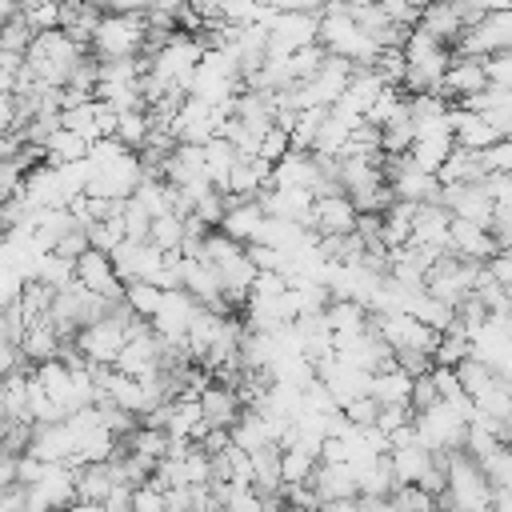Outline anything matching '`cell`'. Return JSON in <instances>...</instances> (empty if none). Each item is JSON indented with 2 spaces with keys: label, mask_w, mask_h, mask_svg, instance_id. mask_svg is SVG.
I'll return each mask as SVG.
<instances>
[{
  "label": "cell",
  "mask_w": 512,
  "mask_h": 512,
  "mask_svg": "<svg viewBox=\"0 0 512 512\" xmlns=\"http://www.w3.org/2000/svg\"><path fill=\"white\" fill-rule=\"evenodd\" d=\"M76 504V468L44 464L32 484H24V512H64Z\"/></svg>",
  "instance_id": "cell-4"
},
{
  "label": "cell",
  "mask_w": 512,
  "mask_h": 512,
  "mask_svg": "<svg viewBox=\"0 0 512 512\" xmlns=\"http://www.w3.org/2000/svg\"><path fill=\"white\" fill-rule=\"evenodd\" d=\"M200 156H204V176H208V184H212L216 192H224V188H228V172H232V164H236V148H232L224 136H212V140L200 144Z\"/></svg>",
  "instance_id": "cell-24"
},
{
  "label": "cell",
  "mask_w": 512,
  "mask_h": 512,
  "mask_svg": "<svg viewBox=\"0 0 512 512\" xmlns=\"http://www.w3.org/2000/svg\"><path fill=\"white\" fill-rule=\"evenodd\" d=\"M464 428H468V420H464L452 404H444V400H436V404L412 412V432H416V440H420L432 456L460 452V444H464Z\"/></svg>",
  "instance_id": "cell-3"
},
{
  "label": "cell",
  "mask_w": 512,
  "mask_h": 512,
  "mask_svg": "<svg viewBox=\"0 0 512 512\" xmlns=\"http://www.w3.org/2000/svg\"><path fill=\"white\" fill-rule=\"evenodd\" d=\"M312 468H316V456H312L308 448H300V444H280V488H288V484H308Z\"/></svg>",
  "instance_id": "cell-28"
},
{
  "label": "cell",
  "mask_w": 512,
  "mask_h": 512,
  "mask_svg": "<svg viewBox=\"0 0 512 512\" xmlns=\"http://www.w3.org/2000/svg\"><path fill=\"white\" fill-rule=\"evenodd\" d=\"M312 372H316V380L324 384V392L336 400V408H344V404L356 400V396H368V376H372V372H360V368H352V364H340L336 356L320 360Z\"/></svg>",
  "instance_id": "cell-13"
},
{
  "label": "cell",
  "mask_w": 512,
  "mask_h": 512,
  "mask_svg": "<svg viewBox=\"0 0 512 512\" xmlns=\"http://www.w3.org/2000/svg\"><path fill=\"white\" fill-rule=\"evenodd\" d=\"M284 512H304V508H288V504H284Z\"/></svg>",
  "instance_id": "cell-49"
},
{
  "label": "cell",
  "mask_w": 512,
  "mask_h": 512,
  "mask_svg": "<svg viewBox=\"0 0 512 512\" xmlns=\"http://www.w3.org/2000/svg\"><path fill=\"white\" fill-rule=\"evenodd\" d=\"M32 28H28V20L16 12V16H8L4 24H0V52H12V56H24L28 52V44H32Z\"/></svg>",
  "instance_id": "cell-35"
},
{
  "label": "cell",
  "mask_w": 512,
  "mask_h": 512,
  "mask_svg": "<svg viewBox=\"0 0 512 512\" xmlns=\"http://www.w3.org/2000/svg\"><path fill=\"white\" fill-rule=\"evenodd\" d=\"M196 404H200V420H204L208 428H228V424L240 416V396H236L232 384L208 380V388L196 396Z\"/></svg>",
  "instance_id": "cell-18"
},
{
  "label": "cell",
  "mask_w": 512,
  "mask_h": 512,
  "mask_svg": "<svg viewBox=\"0 0 512 512\" xmlns=\"http://www.w3.org/2000/svg\"><path fill=\"white\" fill-rule=\"evenodd\" d=\"M448 220L452 212L436 200H420L416 212H412V232H408V244L412 248H424L428 256H444L448 252Z\"/></svg>",
  "instance_id": "cell-10"
},
{
  "label": "cell",
  "mask_w": 512,
  "mask_h": 512,
  "mask_svg": "<svg viewBox=\"0 0 512 512\" xmlns=\"http://www.w3.org/2000/svg\"><path fill=\"white\" fill-rule=\"evenodd\" d=\"M84 152H88V136H80V132H72V128H52L48 136H44V144H40V156L48 160V164H68V160H84Z\"/></svg>",
  "instance_id": "cell-25"
},
{
  "label": "cell",
  "mask_w": 512,
  "mask_h": 512,
  "mask_svg": "<svg viewBox=\"0 0 512 512\" xmlns=\"http://www.w3.org/2000/svg\"><path fill=\"white\" fill-rule=\"evenodd\" d=\"M288 148H292V144H288V132L272 124V128L260 136V144H256V156H260V160H268V164H276V160H280Z\"/></svg>",
  "instance_id": "cell-41"
},
{
  "label": "cell",
  "mask_w": 512,
  "mask_h": 512,
  "mask_svg": "<svg viewBox=\"0 0 512 512\" xmlns=\"http://www.w3.org/2000/svg\"><path fill=\"white\" fill-rule=\"evenodd\" d=\"M384 456H388V472H392V484H396V488L416 484V480L428 472V464H432V452H428L420 440H408V444H400V448H388Z\"/></svg>",
  "instance_id": "cell-20"
},
{
  "label": "cell",
  "mask_w": 512,
  "mask_h": 512,
  "mask_svg": "<svg viewBox=\"0 0 512 512\" xmlns=\"http://www.w3.org/2000/svg\"><path fill=\"white\" fill-rule=\"evenodd\" d=\"M480 88H484L480 56H460V52H452V60H448V68H444V76H440V96H444L448 104H456V100H464V96H472V92H480Z\"/></svg>",
  "instance_id": "cell-16"
},
{
  "label": "cell",
  "mask_w": 512,
  "mask_h": 512,
  "mask_svg": "<svg viewBox=\"0 0 512 512\" xmlns=\"http://www.w3.org/2000/svg\"><path fill=\"white\" fill-rule=\"evenodd\" d=\"M492 252H496V240L488 236L484 224H472V220H460V216L448 220V256L468 260V264H484Z\"/></svg>",
  "instance_id": "cell-15"
},
{
  "label": "cell",
  "mask_w": 512,
  "mask_h": 512,
  "mask_svg": "<svg viewBox=\"0 0 512 512\" xmlns=\"http://www.w3.org/2000/svg\"><path fill=\"white\" fill-rule=\"evenodd\" d=\"M112 484H124V480H116L112 460H104V464H80L76 468V500H104L112 492Z\"/></svg>",
  "instance_id": "cell-27"
},
{
  "label": "cell",
  "mask_w": 512,
  "mask_h": 512,
  "mask_svg": "<svg viewBox=\"0 0 512 512\" xmlns=\"http://www.w3.org/2000/svg\"><path fill=\"white\" fill-rule=\"evenodd\" d=\"M476 160H480V172H484V176H488V172H512V140L504 136V140L480 148Z\"/></svg>",
  "instance_id": "cell-37"
},
{
  "label": "cell",
  "mask_w": 512,
  "mask_h": 512,
  "mask_svg": "<svg viewBox=\"0 0 512 512\" xmlns=\"http://www.w3.org/2000/svg\"><path fill=\"white\" fill-rule=\"evenodd\" d=\"M144 36H148V20L144 12H100L88 52L96 60H120V56H140L144 52Z\"/></svg>",
  "instance_id": "cell-2"
},
{
  "label": "cell",
  "mask_w": 512,
  "mask_h": 512,
  "mask_svg": "<svg viewBox=\"0 0 512 512\" xmlns=\"http://www.w3.org/2000/svg\"><path fill=\"white\" fill-rule=\"evenodd\" d=\"M452 8H456V16H460L464 24H472V20L488 16V12H508L512 0H452Z\"/></svg>",
  "instance_id": "cell-39"
},
{
  "label": "cell",
  "mask_w": 512,
  "mask_h": 512,
  "mask_svg": "<svg viewBox=\"0 0 512 512\" xmlns=\"http://www.w3.org/2000/svg\"><path fill=\"white\" fill-rule=\"evenodd\" d=\"M308 228L316 236H344L356 228V208L344 192H324V196H312V208H308Z\"/></svg>",
  "instance_id": "cell-12"
},
{
  "label": "cell",
  "mask_w": 512,
  "mask_h": 512,
  "mask_svg": "<svg viewBox=\"0 0 512 512\" xmlns=\"http://www.w3.org/2000/svg\"><path fill=\"white\" fill-rule=\"evenodd\" d=\"M376 408H380V404H376L372 396H356V400H348V404L340 408V416H344L348 424H372V420H376Z\"/></svg>",
  "instance_id": "cell-43"
},
{
  "label": "cell",
  "mask_w": 512,
  "mask_h": 512,
  "mask_svg": "<svg viewBox=\"0 0 512 512\" xmlns=\"http://www.w3.org/2000/svg\"><path fill=\"white\" fill-rule=\"evenodd\" d=\"M256 204L264 208V216L292 220V224H304V228H308L312 192H304V188H260V192H256Z\"/></svg>",
  "instance_id": "cell-17"
},
{
  "label": "cell",
  "mask_w": 512,
  "mask_h": 512,
  "mask_svg": "<svg viewBox=\"0 0 512 512\" xmlns=\"http://www.w3.org/2000/svg\"><path fill=\"white\" fill-rule=\"evenodd\" d=\"M88 56L84 44H76L68 32L60 28H48V32H36L28 52H24V68L32 72L36 84H48V88H64L68 76L76 72V64Z\"/></svg>",
  "instance_id": "cell-1"
},
{
  "label": "cell",
  "mask_w": 512,
  "mask_h": 512,
  "mask_svg": "<svg viewBox=\"0 0 512 512\" xmlns=\"http://www.w3.org/2000/svg\"><path fill=\"white\" fill-rule=\"evenodd\" d=\"M64 512H68V508H64Z\"/></svg>",
  "instance_id": "cell-51"
},
{
  "label": "cell",
  "mask_w": 512,
  "mask_h": 512,
  "mask_svg": "<svg viewBox=\"0 0 512 512\" xmlns=\"http://www.w3.org/2000/svg\"><path fill=\"white\" fill-rule=\"evenodd\" d=\"M88 168H92V164H88ZM140 176H144L140 156H136V152H120L116 160H108V164L92 168V176H88V188H84V192H92V196H108V200H128V196H132V188L140 184Z\"/></svg>",
  "instance_id": "cell-7"
},
{
  "label": "cell",
  "mask_w": 512,
  "mask_h": 512,
  "mask_svg": "<svg viewBox=\"0 0 512 512\" xmlns=\"http://www.w3.org/2000/svg\"><path fill=\"white\" fill-rule=\"evenodd\" d=\"M396 484H392V472H388V456H376L372 464L356 468V496H388Z\"/></svg>",
  "instance_id": "cell-31"
},
{
  "label": "cell",
  "mask_w": 512,
  "mask_h": 512,
  "mask_svg": "<svg viewBox=\"0 0 512 512\" xmlns=\"http://www.w3.org/2000/svg\"><path fill=\"white\" fill-rule=\"evenodd\" d=\"M192 312H196V300L184 288H164L160 308L148 316V328H152V336L160 344H184V332H188Z\"/></svg>",
  "instance_id": "cell-8"
},
{
  "label": "cell",
  "mask_w": 512,
  "mask_h": 512,
  "mask_svg": "<svg viewBox=\"0 0 512 512\" xmlns=\"http://www.w3.org/2000/svg\"><path fill=\"white\" fill-rule=\"evenodd\" d=\"M260 220H264V208H260L256 200H232V196H228V208H224V216H220L216 228H220L224 236H232L236 244H248V240L256 236Z\"/></svg>",
  "instance_id": "cell-22"
},
{
  "label": "cell",
  "mask_w": 512,
  "mask_h": 512,
  "mask_svg": "<svg viewBox=\"0 0 512 512\" xmlns=\"http://www.w3.org/2000/svg\"><path fill=\"white\" fill-rule=\"evenodd\" d=\"M468 356L480 360L484 368H492L496 376H508V368H512V332H508V316L488 312V320L468 336Z\"/></svg>",
  "instance_id": "cell-5"
},
{
  "label": "cell",
  "mask_w": 512,
  "mask_h": 512,
  "mask_svg": "<svg viewBox=\"0 0 512 512\" xmlns=\"http://www.w3.org/2000/svg\"><path fill=\"white\" fill-rule=\"evenodd\" d=\"M480 68H484V84H492V88H512V52L480 56Z\"/></svg>",
  "instance_id": "cell-36"
},
{
  "label": "cell",
  "mask_w": 512,
  "mask_h": 512,
  "mask_svg": "<svg viewBox=\"0 0 512 512\" xmlns=\"http://www.w3.org/2000/svg\"><path fill=\"white\" fill-rule=\"evenodd\" d=\"M148 128H152V120H148V108H128V112H116V140L128 148V152H136L144 140H148Z\"/></svg>",
  "instance_id": "cell-30"
},
{
  "label": "cell",
  "mask_w": 512,
  "mask_h": 512,
  "mask_svg": "<svg viewBox=\"0 0 512 512\" xmlns=\"http://www.w3.org/2000/svg\"><path fill=\"white\" fill-rule=\"evenodd\" d=\"M408 388H412V376L400 372L396 364H384L368 376V396L376 404H408Z\"/></svg>",
  "instance_id": "cell-23"
},
{
  "label": "cell",
  "mask_w": 512,
  "mask_h": 512,
  "mask_svg": "<svg viewBox=\"0 0 512 512\" xmlns=\"http://www.w3.org/2000/svg\"><path fill=\"white\" fill-rule=\"evenodd\" d=\"M316 12H304V8H284L276 12V20L268 24V52H296V48H308L316 44Z\"/></svg>",
  "instance_id": "cell-11"
},
{
  "label": "cell",
  "mask_w": 512,
  "mask_h": 512,
  "mask_svg": "<svg viewBox=\"0 0 512 512\" xmlns=\"http://www.w3.org/2000/svg\"><path fill=\"white\" fill-rule=\"evenodd\" d=\"M84 248H88V236H84V228H68V232L56 240V248H52V252H56V256H64V260H76Z\"/></svg>",
  "instance_id": "cell-44"
},
{
  "label": "cell",
  "mask_w": 512,
  "mask_h": 512,
  "mask_svg": "<svg viewBox=\"0 0 512 512\" xmlns=\"http://www.w3.org/2000/svg\"><path fill=\"white\" fill-rule=\"evenodd\" d=\"M100 12H144L148 0H96Z\"/></svg>",
  "instance_id": "cell-45"
},
{
  "label": "cell",
  "mask_w": 512,
  "mask_h": 512,
  "mask_svg": "<svg viewBox=\"0 0 512 512\" xmlns=\"http://www.w3.org/2000/svg\"><path fill=\"white\" fill-rule=\"evenodd\" d=\"M320 512H360V500L352 496V500H328V504H320Z\"/></svg>",
  "instance_id": "cell-46"
},
{
  "label": "cell",
  "mask_w": 512,
  "mask_h": 512,
  "mask_svg": "<svg viewBox=\"0 0 512 512\" xmlns=\"http://www.w3.org/2000/svg\"><path fill=\"white\" fill-rule=\"evenodd\" d=\"M72 280L92 292V296H104V300H120L124 296V284L108 260V252H96V248H84L76 260H72Z\"/></svg>",
  "instance_id": "cell-9"
},
{
  "label": "cell",
  "mask_w": 512,
  "mask_h": 512,
  "mask_svg": "<svg viewBox=\"0 0 512 512\" xmlns=\"http://www.w3.org/2000/svg\"><path fill=\"white\" fill-rule=\"evenodd\" d=\"M348 8H368V4H380V0H344Z\"/></svg>",
  "instance_id": "cell-48"
},
{
  "label": "cell",
  "mask_w": 512,
  "mask_h": 512,
  "mask_svg": "<svg viewBox=\"0 0 512 512\" xmlns=\"http://www.w3.org/2000/svg\"><path fill=\"white\" fill-rule=\"evenodd\" d=\"M460 56H492V52H508L512 48V12H488L472 24H464V32L452 44Z\"/></svg>",
  "instance_id": "cell-6"
},
{
  "label": "cell",
  "mask_w": 512,
  "mask_h": 512,
  "mask_svg": "<svg viewBox=\"0 0 512 512\" xmlns=\"http://www.w3.org/2000/svg\"><path fill=\"white\" fill-rule=\"evenodd\" d=\"M324 324L336 336H352V332H364L368 328V308L356 304V300H328L324 304Z\"/></svg>",
  "instance_id": "cell-26"
},
{
  "label": "cell",
  "mask_w": 512,
  "mask_h": 512,
  "mask_svg": "<svg viewBox=\"0 0 512 512\" xmlns=\"http://www.w3.org/2000/svg\"><path fill=\"white\" fill-rule=\"evenodd\" d=\"M68 512H112L104 500H76V504H68Z\"/></svg>",
  "instance_id": "cell-47"
},
{
  "label": "cell",
  "mask_w": 512,
  "mask_h": 512,
  "mask_svg": "<svg viewBox=\"0 0 512 512\" xmlns=\"http://www.w3.org/2000/svg\"><path fill=\"white\" fill-rule=\"evenodd\" d=\"M128 512H164V492H160L152 480L132 484V492H128Z\"/></svg>",
  "instance_id": "cell-38"
},
{
  "label": "cell",
  "mask_w": 512,
  "mask_h": 512,
  "mask_svg": "<svg viewBox=\"0 0 512 512\" xmlns=\"http://www.w3.org/2000/svg\"><path fill=\"white\" fill-rule=\"evenodd\" d=\"M144 240L156 244L160 252H176L180 240H184V216H176V212H160V216H152Z\"/></svg>",
  "instance_id": "cell-29"
},
{
  "label": "cell",
  "mask_w": 512,
  "mask_h": 512,
  "mask_svg": "<svg viewBox=\"0 0 512 512\" xmlns=\"http://www.w3.org/2000/svg\"><path fill=\"white\" fill-rule=\"evenodd\" d=\"M420 8H424V0H380V12H384L392 24H404V28H416Z\"/></svg>",
  "instance_id": "cell-40"
},
{
  "label": "cell",
  "mask_w": 512,
  "mask_h": 512,
  "mask_svg": "<svg viewBox=\"0 0 512 512\" xmlns=\"http://www.w3.org/2000/svg\"><path fill=\"white\" fill-rule=\"evenodd\" d=\"M480 472H484L488 488H508V484H512V452H508V444L492 448V452L480 460Z\"/></svg>",
  "instance_id": "cell-34"
},
{
  "label": "cell",
  "mask_w": 512,
  "mask_h": 512,
  "mask_svg": "<svg viewBox=\"0 0 512 512\" xmlns=\"http://www.w3.org/2000/svg\"><path fill=\"white\" fill-rule=\"evenodd\" d=\"M24 452H32L40 464H72L76 440H72L64 420H48V424H32Z\"/></svg>",
  "instance_id": "cell-14"
},
{
  "label": "cell",
  "mask_w": 512,
  "mask_h": 512,
  "mask_svg": "<svg viewBox=\"0 0 512 512\" xmlns=\"http://www.w3.org/2000/svg\"><path fill=\"white\" fill-rule=\"evenodd\" d=\"M308 484H312V492L320 496V504H328V500H352V496H356V472H352L348 464H340V460H336V464L316 460Z\"/></svg>",
  "instance_id": "cell-19"
},
{
  "label": "cell",
  "mask_w": 512,
  "mask_h": 512,
  "mask_svg": "<svg viewBox=\"0 0 512 512\" xmlns=\"http://www.w3.org/2000/svg\"><path fill=\"white\" fill-rule=\"evenodd\" d=\"M160 296H164V288H156V284H148V280H128L120 300L128 304V312H132V316L148 320V316L160 308Z\"/></svg>",
  "instance_id": "cell-32"
},
{
  "label": "cell",
  "mask_w": 512,
  "mask_h": 512,
  "mask_svg": "<svg viewBox=\"0 0 512 512\" xmlns=\"http://www.w3.org/2000/svg\"><path fill=\"white\" fill-rule=\"evenodd\" d=\"M84 236H88V248H96V252H112V248L124 240L120 212H116V216H104V220H92V224L84 228Z\"/></svg>",
  "instance_id": "cell-33"
},
{
  "label": "cell",
  "mask_w": 512,
  "mask_h": 512,
  "mask_svg": "<svg viewBox=\"0 0 512 512\" xmlns=\"http://www.w3.org/2000/svg\"><path fill=\"white\" fill-rule=\"evenodd\" d=\"M408 420H412V408H408V404H380V408H376V420H372V424H376V428H380V432L388 436V432L404 428Z\"/></svg>",
  "instance_id": "cell-42"
},
{
  "label": "cell",
  "mask_w": 512,
  "mask_h": 512,
  "mask_svg": "<svg viewBox=\"0 0 512 512\" xmlns=\"http://www.w3.org/2000/svg\"><path fill=\"white\" fill-rule=\"evenodd\" d=\"M416 28H424L432 40H440L444 48H452L456 36L464 32V20L456 16L452 0H424V8H420V16H416Z\"/></svg>",
  "instance_id": "cell-21"
},
{
  "label": "cell",
  "mask_w": 512,
  "mask_h": 512,
  "mask_svg": "<svg viewBox=\"0 0 512 512\" xmlns=\"http://www.w3.org/2000/svg\"><path fill=\"white\" fill-rule=\"evenodd\" d=\"M0 512H4V508H0Z\"/></svg>",
  "instance_id": "cell-50"
}]
</instances>
